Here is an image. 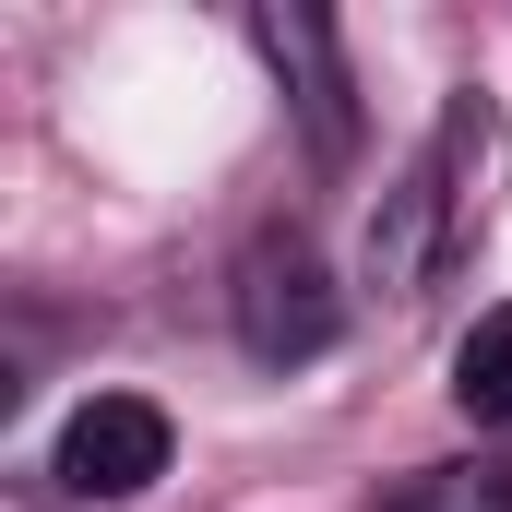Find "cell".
Here are the masks:
<instances>
[{"label":"cell","instance_id":"obj_4","mask_svg":"<svg viewBox=\"0 0 512 512\" xmlns=\"http://www.w3.org/2000/svg\"><path fill=\"white\" fill-rule=\"evenodd\" d=\"M251 36H262V60L286 72V96H298L310 143H322V155H346V143H358V108H346V96H358V84H346V36H334L322 12H298V0H262Z\"/></svg>","mask_w":512,"mask_h":512},{"label":"cell","instance_id":"obj_1","mask_svg":"<svg viewBox=\"0 0 512 512\" xmlns=\"http://www.w3.org/2000/svg\"><path fill=\"white\" fill-rule=\"evenodd\" d=\"M489 131H501V120H489L477 96H453L441 131L417 143V167L370 203V251H358V262H370V286H382L393 310H417V298H429V274L477 239V191H465V167L489 155Z\"/></svg>","mask_w":512,"mask_h":512},{"label":"cell","instance_id":"obj_2","mask_svg":"<svg viewBox=\"0 0 512 512\" xmlns=\"http://www.w3.org/2000/svg\"><path fill=\"white\" fill-rule=\"evenodd\" d=\"M334 334H346V310H334L322 251H310L298 227H262L251 251H239V346H251L262 370H298V358H322Z\"/></svg>","mask_w":512,"mask_h":512},{"label":"cell","instance_id":"obj_5","mask_svg":"<svg viewBox=\"0 0 512 512\" xmlns=\"http://www.w3.org/2000/svg\"><path fill=\"white\" fill-rule=\"evenodd\" d=\"M453 405H465L477 429H512V298L465 322V346H453Z\"/></svg>","mask_w":512,"mask_h":512},{"label":"cell","instance_id":"obj_3","mask_svg":"<svg viewBox=\"0 0 512 512\" xmlns=\"http://www.w3.org/2000/svg\"><path fill=\"white\" fill-rule=\"evenodd\" d=\"M48 477H60L72 501H143V489L167 477V417H155L143 393H84V405L60 417Z\"/></svg>","mask_w":512,"mask_h":512},{"label":"cell","instance_id":"obj_6","mask_svg":"<svg viewBox=\"0 0 512 512\" xmlns=\"http://www.w3.org/2000/svg\"><path fill=\"white\" fill-rule=\"evenodd\" d=\"M405 512H512V465H453V477H429Z\"/></svg>","mask_w":512,"mask_h":512}]
</instances>
